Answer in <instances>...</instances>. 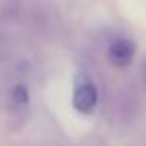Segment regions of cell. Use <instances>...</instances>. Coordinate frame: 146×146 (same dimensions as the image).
<instances>
[{
  "instance_id": "6da1fadb",
  "label": "cell",
  "mask_w": 146,
  "mask_h": 146,
  "mask_svg": "<svg viewBox=\"0 0 146 146\" xmlns=\"http://www.w3.org/2000/svg\"><path fill=\"white\" fill-rule=\"evenodd\" d=\"M72 104L80 113H91L98 104V90L91 82H80L74 90Z\"/></svg>"
},
{
  "instance_id": "7a4b0ae2",
  "label": "cell",
  "mask_w": 146,
  "mask_h": 146,
  "mask_svg": "<svg viewBox=\"0 0 146 146\" xmlns=\"http://www.w3.org/2000/svg\"><path fill=\"white\" fill-rule=\"evenodd\" d=\"M133 54H135V46L129 39H119L110 46V60L118 66L129 64Z\"/></svg>"
},
{
  "instance_id": "277c9868",
  "label": "cell",
  "mask_w": 146,
  "mask_h": 146,
  "mask_svg": "<svg viewBox=\"0 0 146 146\" xmlns=\"http://www.w3.org/2000/svg\"><path fill=\"white\" fill-rule=\"evenodd\" d=\"M141 79H143V82H145V85H146V60L143 61V64H141Z\"/></svg>"
},
{
  "instance_id": "3957f363",
  "label": "cell",
  "mask_w": 146,
  "mask_h": 146,
  "mask_svg": "<svg viewBox=\"0 0 146 146\" xmlns=\"http://www.w3.org/2000/svg\"><path fill=\"white\" fill-rule=\"evenodd\" d=\"M13 99L17 102V104H25L27 99H29V91L24 85H17L16 88L13 90Z\"/></svg>"
}]
</instances>
